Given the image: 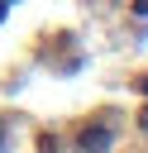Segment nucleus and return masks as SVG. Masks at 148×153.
I'll list each match as a JSON object with an SVG mask.
<instances>
[{"mask_svg": "<svg viewBox=\"0 0 148 153\" xmlns=\"http://www.w3.org/2000/svg\"><path fill=\"white\" fill-rule=\"evenodd\" d=\"M5 10H10V0H0V19H5Z\"/></svg>", "mask_w": 148, "mask_h": 153, "instance_id": "f03ea898", "label": "nucleus"}, {"mask_svg": "<svg viewBox=\"0 0 148 153\" xmlns=\"http://www.w3.org/2000/svg\"><path fill=\"white\" fill-rule=\"evenodd\" d=\"M0 143H5V134H0Z\"/></svg>", "mask_w": 148, "mask_h": 153, "instance_id": "7ed1b4c3", "label": "nucleus"}, {"mask_svg": "<svg viewBox=\"0 0 148 153\" xmlns=\"http://www.w3.org/2000/svg\"><path fill=\"white\" fill-rule=\"evenodd\" d=\"M76 143H81V148L91 153V148H110V143H115V134H110V124H86Z\"/></svg>", "mask_w": 148, "mask_h": 153, "instance_id": "f257e3e1", "label": "nucleus"}]
</instances>
